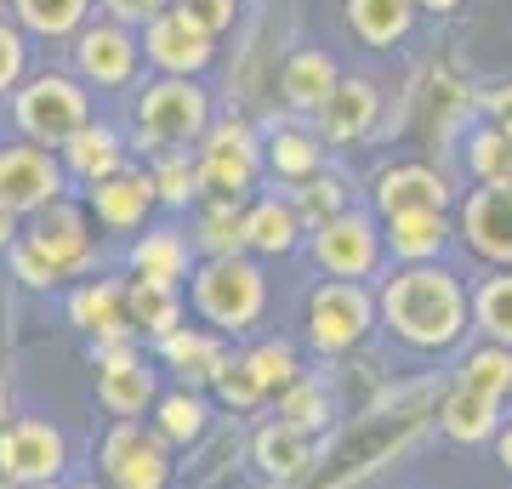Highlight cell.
Segmentation results:
<instances>
[{"label": "cell", "mask_w": 512, "mask_h": 489, "mask_svg": "<svg viewBox=\"0 0 512 489\" xmlns=\"http://www.w3.org/2000/svg\"><path fill=\"white\" fill-rule=\"evenodd\" d=\"M376 319L416 353H450L473 330L467 285L444 262H410V268L387 273L376 290Z\"/></svg>", "instance_id": "cell-1"}, {"label": "cell", "mask_w": 512, "mask_h": 489, "mask_svg": "<svg viewBox=\"0 0 512 489\" xmlns=\"http://www.w3.org/2000/svg\"><path fill=\"white\" fill-rule=\"evenodd\" d=\"M23 222H29V228H23L18 245L6 251L18 285L52 290V285H63V279H80V273L97 268V239H92L86 205L52 200L46 211H35V217H23Z\"/></svg>", "instance_id": "cell-2"}, {"label": "cell", "mask_w": 512, "mask_h": 489, "mask_svg": "<svg viewBox=\"0 0 512 489\" xmlns=\"http://www.w3.org/2000/svg\"><path fill=\"white\" fill-rule=\"evenodd\" d=\"M137 143L148 154H188L211 131V91L200 80H165L154 74L143 91H137Z\"/></svg>", "instance_id": "cell-3"}, {"label": "cell", "mask_w": 512, "mask_h": 489, "mask_svg": "<svg viewBox=\"0 0 512 489\" xmlns=\"http://www.w3.org/2000/svg\"><path fill=\"white\" fill-rule=\"evenodd\" d=\"M188 279H194V313L205 325H217L222 336H239V330L262 325V313H268V273L256 268L251 256L200 262Z\"/></svg>", "instance_id": "cell-4"}, {"label": "cell", "mask_w": 512, "mask_h": 489, "mask_svg": "<svg viewBox=\"0 0 512 489\" xmlns=\"http://www.w3.org/2000/svg\"><path fill=\"white\" fill-rule=\"evenodd\" d=\"M12 120H18V131L35 148H52L57 154L74 131L92 120V91L80 86L74 74H63V69L29 74V80L12 91Z\"/></svg>", "instance_id": "cell-5"}, {"label": "cell", "mask_w": 512, "mask_h": 489, "mask_svg": "<svg viewBox=\"0 0 512 489\" xmlns=\"http://www.w3.org/2000/svg\"><path fill=\"white\" fill-rule=\"evenodd\" d=\"M194 171H200V188L211 200H245L256 182H262V137H256L245 120H211V131L200 137V154H194Z\"/></svg>", "instance_id": "cell-6"}, {"label": "cell", "mask_w": 512, "mask_h": 489, "mask_svg": "<svg viewBox=\"0 0 512 489\" xmlns=\"http://www.w3.org/2000/svg\"><path fill=\"white\" fill-rule=\"evenodd\" d=\"M69 63H74V80L86 91H126V86H137L143 52H137L131 29H120L109 18H92L69 40Z\"/></svg>", "instance_id": "cell-7"}, {"label": "cell", "mask_w": 512, "mask_h": 489, "mask_svg": "<svg viewBox=\"0 0 512 489\" xmlns=\"http://www.w3.org/2000/svg\"><path fill=\"white\" fill-rule=\"evenodd\" d=\"M308 251H313V262H319V273L359 285V279H370V273L382 268V228L370 222V211H353L348 205L342 217H330V222L313 228Z\"/></svg>", "instance_id": "cell-8"}, {"label": "cell", "mask_w": 512, "mask_h": 489, "mask_svg": "<svg viewBox=\"0 0 512 489\" xmlns=\"http://www.w3.org/2000/svg\"><path fill=\"white\" fill-rule=\"evenodd\" d=\"M376 325V302H370L365 285H348V279H325V285L308 296V342L313 353H348L359 347Z\"/></svg>", "instance_id": "cell-9"}, {"label": "cell", "mask_w": 512, "mask_h": 489, "mask_svg": "<svg viewBox=\"0 0 512 489\" xmlns=\"http://www.w3.org/2000/svg\"><path fill=\"white\" fill-rule=\"evenodd\" d=\"M63 160L52 148H35V143H6L0 148V205L12 217H35L46 211L52 200H63Z\"/></svg>", "instance_id": "cell-10"}, {"label": "cell", "mask_w": 512, "mask_h": 489, "mask_svg": "<svg viewBox=\"0 0 512 489\" xmlns=\"http://www.w3.org/2000/svg\"><path fill=\"white\" fill-rule=\"evenodd\" d=\"M137 52H143V63L154 74H165V80H200V74L217 63V40L200 35V29L188 18H177V12H160L148 29H137Z\"/></svg>", "instance_id": "cell-11"}, {"label": "cell", "mask_w": 512, "mask_h": 489, "mask_svg": "<svg viewBox=\"0 0 512 489\" xmlns=\"http://www.w3.org/2000/svg\"><path fill=\"white\" fill-rule=\"evenodd\" d=\"M103 472L114 489H165L171 484V450L160 433H143V421H120L103 438Z\"/></svg>", "instance_id": "cell-12"}, {"label": "cell", "mask_w": 512, "mask_h": 489, "mask_svg": "<svg viewBox=\"0 0 512 489\" xmlns=\"http://www.w3.org/2000/svg\"><path fill=\"white\" fill-rule=\"evenodd\" d=\"M92 364H97V404H103L109 416L137 421L148 404L160 399V393H154V370H148V359L137 353V342L97 347Z\"/></svg>", "instance_id": "cell-13"}, {"label": "cell", "mask_w": 512, "mask_h": 489, "mask_svg": "<svg viewBox=\"0 0 512 489\" xmlns=\"http://www.w3.org/2000/svg\"><path fill=\"white\" fill-rule=\"evenodd\" d=\"M461 239L490 268L512 273V182H484L461 200Z\"/></svg>", "instance_id": "cell-14"}, {"label": "cell", "mask_w": 512, "mask_h": 489, "mask_svg": "<svg viewBox=\"0 0 512 489\" xmlns=\"http://www.w3.org/2000/svg\"><path fill=\"white\" fill-rule=\"evenodd\" d=\"M69 461V444L57 427L46 421H18L0 433V478L18 489H35V484H52L57 472Z\"/></svg>", "instance_id": "cell-15"}, {"label": "cell", "mask_w": 512, "mask_h": 489, "mask_svg": "<svg viewBox=\"0 0 512 489\" xmlns=\"http://www.w3.org/2000/svg\"><path fill=\"white\" fill-rule=\"evenodd\" d=\"M148 211H154V182L148 171H114V177L86 188V217H97V228L109 234H143Z\"/></svg>", "instance_id": "cell-16"}, {"label": "cell", "mask_w": 512, "mask_h": 489, "mask_svg": "<svg viewBox=\"0 0 512 489\" xmlns=\"http://www.w3.org/2000/svg\"><path fill=\"white\" fill-rule=\"evenodd\" d=\"M376 114H382V91L370 86V80H353V74H342L336 80V91H330L325 103H319V143H359V137H370V126H376Z\"/></svg>", "instance_id": "cell-17"}, {"label": "cell", "mask_w": 512, "mask_h": 489, "mask_svg": "<svg viewBox=\"0 0 512 489\" xmlns=\"http://www.w3.org/2000/svg\"><path fill=\"white\" fill-rule=\"evenodd\" d=\"M57 160H63V177H69V182H86V188H92V182L126 171V137H120L109 120H97V114H92L69 143L57 148Z\"/></svg>", "instance_id": "cell-18"}, {"label": "cell", "mask_w": 512, "mask_h": 489, "mask_svg": "<svg viewBox=\"0 0 512 489\" xmlns=\"http://www.w3.org/2000/svg\"><path fill=\"white\" fill-rule=\"evenodd\" d=\"M69 325L86 330L97 347H114V342H137V330L126 319V285L114 279H92L69 296Z\"/></svg>", "instance_id": "cell-19"}, {"label": "cell", "mask_w": 512, "mask_h": 489, "mask_svg": "<svg viewBox=\"0 0 512 489\" xmlns=\"http://www.w3.org/2000/svg\"><path fill=\"white\" fill-rule=\"evenodd\" d=\"M370 200H376V211L382 217H393V211H421V205H433V211H450V182L433 171V165H387L382 177H376V188H370Z\"/></svg>", "instance_id": "cell-20"}, {"label": "cell", "mask_w": 512, "mask_h": 489, "mask_svg": "<svg viewBox=\"0 0 512 489\" xmlns=\"http://www.w3.org/2000/svg\"><path fill=\"white\" fill-rule=\"evenodd\" d=\"M382 251H393L404 268L410 262H439L450 251V211L421 205V211H393V217H382Z\"/></svg>", "instance_id": "cell-21"}, {"label": "cell", "mask_w": 512, "mask_h": 489, "mask_svg": "<svg viewBox=\"0 0 512 489\" xmlns=\"http://www.w3.org/2000/svg\"><path fill=\"white\" fill-rule=\"evenodd\" d=\"M342 69H336V57L319 52V46H302V52L285 57V69H279V97H285V109L296 114H319L330 91H336Z\"/></svg>", "instance_id": "cell-22"}, {"label": "cell", "mask_w": 512, "mask_h": 489, "mask_svg": "<svg viewBox=\"0 0 512 489\" xmlns=\"http://www.w3.org/2000/svg\"><path fill=\"white\" fill-rule=\"evenodd\" d=\"M160 347V359L183 376V387L188 393H200V387H211V381L222 376V364H228V347H222V336H211V330H188V325H177L165 342H154Z\"/></svg>", "instance_id": "cell-23"}, {"label": "cell", "mask_w": 512, "mask_h": 489, "mask_svg": "<svg viewBox=\"0 0 512 489\" xmlns=\"http://www.w3.org/2000/svg\"><path fill=\"white\" fill-rule=\"evenodd\" d=\"M97 0H12V23L23 40H46V46H69L86 23H92Z\"/></svg>", "instance_id": "cell-24"}, {"label": "cell", "mask_w": 512, "mask_h": 489, "mask_svg": "<svg viewBox=\"0 0 512 489\" xmlns=\"http://www.w3.org/2000/svg\"><path fill=\"white\" fill-rule=\"evenodd\" d=\"M131 273L148 279V285H165L177 290L188 279V239L177 228H143V234L131 239Z\"/></svg>", "instance_id": "cell-25"}, {"label": "cell", "mask_w": 512, "mask_h": 489, "mask_svg": "<svg viewBox=\"0 0 512 489\" xmlns=\"http://www.w3.org/2000/svg\"><path fill=\"white\" fill-rule=\"evenodd\" d=\"M348 29L370 52H393L416 29V6L410 0H348Z\"/></svg>", "instance_id": "cell-26"}, {"label": "cell", "mask_w": 512, "mask_h": 489, "mask_svg": "<svg viewBox=\"0 0 512 489\" xmlns=\"http://www.w3.org/2000/svg\"><path fill=\"white\" fill-rule=\"evenodd\" d=\"M262 171H274L279 182H308L313 171H325V143L302 126H268L262 137Z\"/></svg>", "instance_id": "cell-27"}, {"label": "cell", "mask_w": 512, "mask_h": 489, "mask_svg": "<svg viewBox=\"0 0 512 489\" xmlns=\"http://www.w3.org/2000/svg\"><path fill=\"white\" fill-rule=\"evenodd\" d=\"M239 228H245V251H256V256H291L302 245V222H296V211L285 200L245 205Z\"/></svg>", "instance_id": "cell-28"}, {"label": "cell", "mask_w": 512, "mask_h": 489, "mask_svg": "<svg viewBox=\"0 0 512 489\" xmlns=\"http://www.w3.org/2000/svg\"><path fill=\"white\" fill-rule=\"evenodd\" d=\"M126 319L137 336H154L165 342L171 330L183 325V290H165V285H148V279H131L126 285Z\"/></svg>", "instance_id": "cell-29"}, {"label": "cell", "mask_w": 512, "mask_h": 489, "mask_svg": "<svg viewBox=\"0 0 512 489\" xmlns=\"http://www.w3.org/2000/svg\"><path fill=\"white\" fill-rule=\"evenodd\" d=\"M256 467L268 472V478H279V484H291V478H302V472L313 467V444L308 433H296V427H285V421H274V427H262L251 444Z\"/></svg>", "instance_id": "cell-30"}, {"label": "cell", "mask_w": 512, "mask_h": 489, "mask_svg": "<svg viewBox=\"0 0 512 489\" xmlns=\"http://www.w3.org/2000/svg\"><path fill=\"white\" fill-rule=\"evenodd\" d=\"M348 200H353V188H348V177L342 171H313L308 182H296L291 188V211H296V222H302V234H313L319 222H330V217H342L348 211Z\"/></svg>", "instance_id": "cell-31"}, {"label": "cell", "mask_w": 512, "mask_h": 489, "mask_svg": "<svg viewBox=\"0 0 512 489\" xmlns=\"http://www.w3.org/2000/svg\"><path fill=\"white\" fill-rule=\"evenodd\" d=\"M439 421H444V433L456 438V444H484V438L501 433V404L478 399V393H467V387H456V393L444 399Z\"/></svg>", "instance_id": "cell-32"}, {"label": "cell", "mask_w": 512, "mask_h": 489, "mask_svg": "<svg viewBox=\"0 0 512 489\" xmlns=\"http://www.w3.org/2000/svg\"><path fill=\"white\" fill-rule=\"evenodd\" d=\"M467 313H473V330H484V342L512 353V273L484 279V285L467 296Z\"/></svg>", "instance_id": "cell-33"}, {"label": "cell", "mask_w": 512, "mask_h": 489, "mask_svg": "<svg viewBox=\"0 0 512 489\" xmlns=\"http://www.w3.org/2000/svg\"><path fill=\"white\" fill-rule=\"evenodd\" d=\"M239 211L234 200H205L200 222H194V251L205 262H217V256H245V228H239Z\"/></svg>", "instance_id": "cell-34"}, {"label": "cell", "mask_w": 512, "mask_h": 489, "mask_svg": "<svg viewBox=\"0 0 512 489\" xmlns=\"http://www.w3.org/2000/svg\"><path fill=\"white\" fill-rule=\"evenodd\" d=\"M456 387H467V393H478V399H512V353L507 347H473L467 359H461V376Z\"/></svg>", "instance_id": "cell-35"}, {"label": "cell", "mask_w": 512, "mask_h": 489, "mask_svg": "<svg viewBox=\"0 0 512 489\" xmlns=\"http://www.w3.org/2000/svg\"><path fill=\"white\" fill-rule=\"evenodd\" d=\"M154 421H160L165 444H194V438H205V427H211V410H205L200 393L177 387V393L154 399Z\"/></svg>", "instance_id": "cell-36"}, {"label": "cell", "mask_w": 512, "mask_h": 489, "mask_svg": "<svg viewBox=\"0 0 512 489\" xmlns=\"http://www.w3.org/2000/svg\"><path fill=\"white\" fill-rule=\"evenodd\" d=\"M148 182H154V205H171V211H183V205H194L205 194L200 171H194V154H154Z\"/></svg>", "instance_id": "cell-37"}, {"label": "cell", "mask_w": 512, "mask_h": 489, "mask_svg": "<svg viewBox=\"0 0 512 489\" xmlns=\"http://www.w3.org/2000/svg\"><path fill=\"white\" fill-rule=\"evenodd\" d=\"M239 364L251 370V381L262 387V393H285V387L302 376V359H296V347H291V342H256Z\"/></svg>", "instance_id": "cell-38"}, {"label": "cell", "mask_w": 512, "mask_h": 489, "mask_svg": "<svg viewBox=\"0 0 512 489\" xmlns=\"http://www.w3.org/2000/svg\"><path fill=\"white\" fill-rule=\"evenodd\" d=\"M467 171H473V182L484 188V182H512V137L495 126H478L473 137H467Z\"/></svg>", "instance_id": "cell-39"}, {"label": "cell", "mask_w": 512, "mask_h": 489, "mask_svg": "<svg viewBox=\"0 0 512 489\" xmlns=\"http://www.w3.org/2000/svg\"><path fill=\"white\" fill-rule=\"evenodd\" d=\"M279 416H285V427H296V433H313V427H325V416H330V393L319 381L296 376L291 387L279 393Z\"/></svg>", "instance_id": "cell-40"}, {"label": "cell", "mask_w": 512, "mask_h": 489, "mask_svg": "<svg viewBox=\"0 0 512 489\" xmlns=\"http://www.w3.org/2000/svg\"><path fill=\"white\" fill-rule=\"evenodd\" d=\"M171 12H177V18H188L200 35L222 40L239 23V0H171Z\"/></svg>", "instance_id": "cell-41"}, {"label": "cell", "mask_w": 512, "mask_h": 489, "mask_svg": "<svg viewBox=\"0 0 512 489\" xmlns=\"http://www.w3.org/2000/svg\"><path fill=\"white\" fill-rule=\"evenodd\" d=\"M23 80H29V40L12 18H0V97H12Z\"/></svg>", "instance_id": "cell-42"}, {"label": "cell", "mask_w": 512, "mask_h": 489, "mask_svg": "<svg viewBox=\"0 0 512 489\" xmlns=\"http://www.w3.org/2000/svg\"><path fill=\"white\" fill-rule=\"evenodd\" d=\"M211 387H217V399H222V404H234V410H256V404L268 399V393L256 387V381H251V370H245L239 359H228V364H222V376L211 381Z\"/></svg>", "instance_id": "cell-43"}, {"label": "cell", "mask_w": 512, "mask_h": 489, "mask_svg": "<svg viewBox=\"0 0 512 489\" xmlns=\"http://www.w3.org/2000/svg\"><path fill=\"white\" fill-rule=\"evenodd\" d=\"M160 12H171V0H97V18L120 23V29H131V35L148 29Z\"/></svg>", "instance_id": "cell-44"}, {"label": "cell", "mask_w": 512, "mask_h": 489, "mask_svg": "<svg viewBox=\"0 0 512 489\" xmlns=\"http://www.w3.org/2000/svg\"><path fill=\"white\" fill-rule=\"evenodd\" d=\"M478 103H484V126H495V131H507V137H512V80L490 86Z\"/></svg>", "instance_id": "cell-45"}, {"label": "cell", "mask_w": 512, "mask_h": 489, "mask_svg": "<svg viewBox=\"0 0 512 489\" xmlns=\"http://www.w3.org/2000/svg\"><path fill=\"white\" fill-rule=\"evenodd\" d=\"M18 234H23V217H12V211L0 205V251H12V245H18Z\"/></svg>", "instance_id": "cell-46"}, {"label": "cell", "mask_w": 512, "mask_h": 489, "mask_svg": "<svg viewBox=\"0 0 512 489\" xmlns=\"http://www.w3.org/2000/svg\"><path fill=\"white\" fill-rule=\"evenodd\" d=\"M416 12H433V18H450V12H461V0H410Z\"/></svg>", "instance_id": "cell-47"}, {"label": "cell", "mask_w": 512, "mask_h": 489, "mask_svg": "<svg viewBox=\"0 0 512 489\" xmlns=\"http://www.w3.org/2000/svg\"><path fill=\"white\" fill-rule=\"evenodd\" d=\"M495 455H501V467L512 472V427H507V433H495Z\"/></svg>", "instance_id": "cell-48"}, {"label": "cell", "mask_w": 512, "mask_h": 489, "mask_svg": "<svg viewBox=\"0 0 512 489\" xmlns=\"http://www.w3.org/2000/svg\"><path fill=\"white\" fill-rule=\"evenodd\" d=\"M80 489H97V484H80Z\"/></svg>", "instance_id": "cell-49"}, {"label": "cell", "mask_w": 512, "mask_h": 489, "mask_svg": "<svg viewBox=\"0 0 512 489\" xmlns=\"http://www.w3.org/2000/svg\"><path fill=\"white\" fill-rule=\"evenodd\" d=\"M35 489H52V484H35Z\"/></svg>", "instance_id": "cell-50"}]
</instances>
